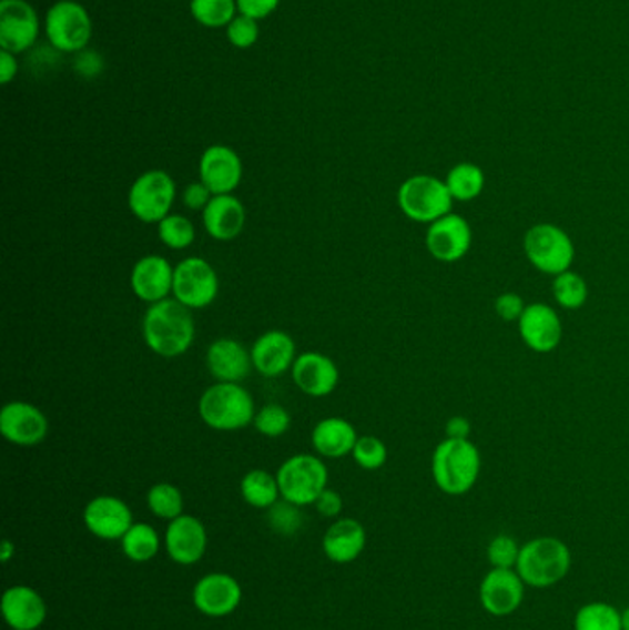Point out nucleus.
Wrapping results in <instances>:
<instances>
[{"instance_id": "obj_13", "label": "nucleus", "mask_w": 629, "mask_h": 630, "mask_svg": "<svg viewBox=\"0 0 629 630\" xmlns=\"http://www.w3.org/2000/svg\"><path fill=\"white\" fill-rule=\"evenodd\" d=\"M0 434L11 445L22 448L38 446L49 435V419L38 406L13 400L0 411Z\"/></svg>"}, {"instance_id": "obj_27", "label": "nucleus", "mask_w": 629, "mask_h": 630, "mask_svg": "<svg viewBox=\"0 0 629 630\" xmlns=\"http://www.w3.org/2000/svg\"><path fill=\"white\" fill-rule=\"evenodd\" d=\"M358 437L361 435L356 434L355 426L342 417L319 420L311 434L317 456L327 457V459H338V457L353 454Z\"/></svg>"}, {"instance_id": "obj_22", "label": "nucleus", "mask_w": 629, "mask_h": 630, "mask_svg": "<svg viewBox=\"0 0 629 630\" xmlns=\"http://www.w3.org/2000/svg\"><path fill=\"white\" fill-rule=\"evenodd\" d=\"M292 380L308 397H327L338 387V365L322 353H303L292 365Z\"/></svg>"}, {"instance_id": "obj_19", "label": "nucleus", "mask_w": 629, "mask_h": 630, "mask_svg": "<svg viewBox=\"0 0 629 630\" xmlns=\"http://www.w3.org/2000/svg\"><path fill=\"white\" fill-rule=\"evenodd\" d=\"M83 524L94 537L119 540L135 522L126 501L116 496H97L83 509Z\"/></svg>"}, {"instance_id": "obj_4", "label": "nucleus", "mask_w": 629, "mask_h": 630, "mask_svg": "<svg viewBox=\"0 0 629 630\" xmlns=\"http://www.w3.org/2000/svg\"><path fill=\"white\" fill-rule=\"evenodd\" d=\"M197 414L211 429L236 431L253 424L257 411L252 395L242 384L216 382L202 393Z\"/></svg>"}, {"instance_id": "obj_24", "label": "nucleus", "mask_w": 629, "mask_h": 630, "mask_svg": "<svg viewBox=\"0 0 629 630\" xmlns=\"http://www.w3.org/2000/svg\"><path fill=\"white\" fill-rule=\"evenodd\" d=\"M203 228L219 242H231L246 227V207L233 194L213 196L202 212Z\"/></svg>"}, {"instance_id": "obj_25", "label": "nucleus", "mask_w": 629, "mask_h": 630, "mask_svg": "<svg viewBox=\"0 0 629 630\" xmlns=\"http://www.w3.org/2000/svg\"><path fill=\"white\" fill-rule=\"evenodd\" d=\"M2 616L13 630H38L47 620V603L33 588L17 585L2 596Z\"/></svg>"}, {"instance_id": "obj_33", "label": "nucleus", "mask_w": 629, "mask_h": 630, "mask_svg": "<svg viewBox=\"0 0 629 630\" xmlns=\"http://www.w3.org/2000/svg\"><path fill=\"white\" fill-rule=\"evenodd\" d=\"M158 236L169 250L183 251L196 238V227L183 214H169L158 223Z\"/></svg>"}, {"instance_id": "obj_28", "label": "nucleus", "mask_w": 629, "mask_h": 630, "mask_svg": "<svg viewBox=\"0 0 629 630\" xmlns=\"http://www.w3.org/2000/svg\"><path fill=\"white\" fill-rule=\"evenodd\" d=\"M241 495L247 506L255 509H270L281 500L280 484L274 474L255 468L242 478Z\"/></svg>"}, {"instance_id": "obj_32", "label": "nucleus", "mask_w": 629, "mask_h": 630, "mask_svg": "<svg viewBox=\"0 0 629 630\" xmlns=\"http://www.w3.org/2000/svg\"><path fill=\"white\" fill-rule=\"evenodd\" d=\"M552 295L556 303L565 311H580L587 303L589 288L580 273L569 270L554 277Z\"/></svg>"}, {"instance_id": "obj_7", "label": "nucleus", "mask_w": 629, "mask_h": 630, "mask_svg": "<svg viewBox=\"0 0 629 630\" xmlns=\"http://www.w3.org/2000/svg\"><path fill=\"white\" fill-rule=\"evenodd\" d=\"M281 498L294 506H314L317 496L327 489L328 470L322 457L297 454L286 459L277 470Z\"/></svg>"}, {"instance_id": "obj_15", "label": "nucleus", "mask_w": 629, "mask_h": 630, "mask_svg": "<svg viewBox=\"0 0 629 630\" xmlns=\"http://www.w3.org/2000/svg\"><path fill=\"white\" fill-rule=\"evenodd\" d=\"M200 181L207 186L213 196L233 194L241 185L244 166L239 153L230 146L214 144L200 158Z\"/></svg>"}, {"instance_id": "obj_31", "label": "nucleus", "mask_w": 629, "mask_h": 630, "mask_svg": "<svg viewBox=\"0 0 629 630\" xmlns=\"http://www.w3.org/2000/svg\"><path fill=\"white\" fill-rule=\"evenodd\" d=\"M575 630H622V612L613 604L592 601L576 612Z\"/></svg>"}, {"instance_id": "obj_10", "label": "nucleus", "mask_w": 629, "mask_h": 630, "mask_svg": "<svg viewBox=\"0 0 629 630\" xmlns=\"http://www.w3.org/2000/svg\"><path fill=\"white\" fill-rule=\"evenodd\" d=\"M44 32L55 50L80 52L91 41L93 22L82 4L74 0H60L47 13Z\"/></svg>"}, {"instance_id": "obj_20", "label": "nucleus", "mask_w": 629, "mask_h": 630, "mask_svg": "<svg viewBox=\"0 0 629 630\" xmlns=\"http://www.w3.org/2000/svg\"><path fill=\"white\" fill-rule=\"evenodd\" d=\"M130 286L146 305L169 299L174 286V267L161 255L143 256L133 264Z\"/></svg>"}, {"instance_id": "obj_42", "label": "nucleus", "mask_w": 629, "mask_h": 630, "mask_svg": "<svg viewBox=\"0 0 629 630\" xmlns=\"http://www.w3.org/2000/svg\"><path fill=\"white\" fill-rule=\"evenodd\" d=\"M211 197L213 194L207 186L203 185L202 181H194L185 186V191L181 194V202L189 211L203 212V209L207 207L211 202Z\"/></svg>"}, {"instance_id": "obj_21", "label": "nucleus", "mask_w": 629, "mask_h": 630, "mask_svg": "<svg viewBox=\"0 0 629 630\" xmlns=\"http://www.w3.org/2000/svg\"><path fill=\"white\" fill-rule=\"evenodd\" d=\"M205 365L214 380L241 384L252 373V350L233 337H220L209 345Z\"/></svg>"}, {"instance_id": "obj_41", "label": "nucleus", "mask_w": 629, "mask_h": 630, "mask_svg": "<svg viewBox=\"0 0 629 630\" xmlns=\"http://www.w3.org/2000/svg\"><path fill=\"white\" fill-rule=\"evenodd\" d=\"M525 308V301L515 292H506L495 299V312L503 321H519Z\"/></svg>"}, {"instance_id": "obj_29", "label": "nucleus", "mask_w": 629, "mask_h": 630, "mask_svg": "<svg viewBox=\"0 0 629 630\" xmlns=\"http://www.w3.org/2000/svg\"><path fill=\"white\" fill-rule=\"evenodd\" d=\"M445 183L455 202H473L484 191L486 175L478 164L458 163L449 170Z\"/></svg>"}, {"instance_id": "obj_45", "label": "nucleus", "mask_w": 629, "mask_h": 630, "mask_svg": "<svg viewBox=\"0 0 629 630\" xmlns=\"http://www.w3.org/2000/svg\"><path fill=\"white\" fill-rule=\"evenodd\" d=\"M445 434L449 439H469L471 423L466 417H453L445 424Z\"/></svg>"}, {"instance_id": "obj_3", "label": "nucleus", "mask_w": 629, "mask_h": 630, "mask_svg": "<svg viewBox=\"0 0 629 630\" xmlns=\"http://www.w3.org/2000/svg\"><path fill=\"white\" fill-rule=\"evenodd\" d=\"M572 566V553L569 546L556 537L531 538L520 546L519 560L515 570L526 587H556L569 576Z\"/></svg>"}, {"instance_id": "obj_35", "label": "nucleus", "mask_w": 629, "mask_h": 630, "mask_svg": "<svg viewBox=\"0 0 629 630\" xmlns=\"http://www.w3.org/2000/svg\"><path fill=\"white\" fill-rule=\"evenodd\" d=\"M191 11L203 27H230L236 17V0H192Z\"/></svg>"}, {"instance_id": "obj_48", "label": "nucleus", "mask_w": 629, "mask_h": 630, "mask_svg": "<svg viewBox=\"0 0 629 630\" xmlns=\"http://www.w3.org/2000/svg\"><path fill=\"white\" fill-rule=\"evenodd\" d=\"M2 548H4V551H2V560H4V562H8V560H10L11 557L10 540H4V543H2Z\"/></svg>"}, {"instance_id": "obj_49", "label": "nucleus", "mask_w": 629, "mask_h": 630, "mask_svg": "<svg viewBox=\"0 0 629 630\" xmlns=\"http://www.w3.org/2000/svg\"><path fill=\"white\" fill-rule=\"evenodd\" d=\"M622 630H629V607L622 612Z\"/></svg>"}, {"instance_id": "obj_34", "label": "nucleus", "mask_w": 629, "mask_h": 630, "mask_svg": "<svg viewBox=\"0 0 629 630\" xmlns=\"http://www.w3.org/2000/svg\"><path fill=\"white\" fill-rule=\"evenodd\" d=\"M146 504L154 517L161 520H175L183 515V495L172 484H155L146 495Z\"/></svg>"}, {"instance_id": "obj_5", "label": "nucleus", "mask_w": 629, "mask_h": 630, "mask_svg": "<svg viewBox=\"0 0 629 630\" xmlns=\"http://www.w3.org/2000/svg\"><path fill=\"white\" fill-rule=\"evenodd\" d=\"M397 205L412 222L430 225L453 212L455 197L450 196L444 180L419 174L403 181L397 191Z\"/></svg>"}, {"instance_id": "obj_14", "label": "nucleus", "mask_w": 629, "mask_h": 630, "mask_svg": "<svg viewBox=\"0 0 629 630\" xmlns=\"http://www.w3.org/2000/svg\"><path fill=\"white\" fill-rule=\"evenodd\" d=\"M39 35L38 13L27 0L0 2V47L11 54L27 52Z\"/></svg>"}, {"instance_id": "obj_9", "label": "nucleus", "mask_w": 629, "mask_h": 630, "mask_svg": "<svg viewBox=\"0 0 629 630\" xmlns=\"http://www.w3.org/2000/svg\"><path fill=\"white\" fill-rule=\"evenodd\" d=\"M219 292V273L202 256H186L174 266L172 295L186 308H207L216 301Z\"/></svg>"}, {"instance_id": "obj_38", "label": "nucleus", "mask_w": 629, "mask_h": 630, "mask_svg": "<svg viewBox=\"0 0 629 630\" xmlns=\"http://www.w3.org/2000/svg\"><path fill=\"white\" fill-rule=\"evenodd\" d=\"M486 553L491 568L514 570L515 566H517V560H519L520 546L509 535H497L491 542L487 543Z\"/></svg>"}, {"instance_id": "obj_46", "label": "nucleus", "mask_w": 629, "mask_h": 630, "mask_svg": "<svg viewBox=\"0 0 629 630\" xmlns=\"http://www.w3.org/2000/svg\"><path fill=\"white\" fill-rule=\"evenodd\" d=\"M77 69L83 77H94L102 69V60L97 52H83L77 61Z\"/></svg>"}, {"instance_id": "obj_8", "label": "nucleus", "mask_w": 629, "mask_h": 630, "mask_svg": "<svg viewBox=\"0 0 629 630\" xmlns=\"http://www.w3.org/2000/svg\"><path fill=\"white\" fill-rule=\"evenodd\" d=\"M175 183L163 170H149L133 181L128 192V207L139 222L155 223L172 214L174 207Z\"/></svg>"}, {"instance_id": "obj_18", "label": "nucleus", "mask_w": 629, "mask_h": 630, "mask_svg": "<svg viewBox=\"0 0 629 630\" xmlns=\"http://www.w3.org/2000/svg\"><path fill=\"white\" fill-rule=\"evenodd\" d=\"M296 342L285 331H266L252 345L253 369L264 378H280L296 362Z\"/></svg>"}, {"instance_id": "obj_2", "label": "nucleus", "mask_w": 629, "mask_h": 630, "mask_svg": "<svg viewBox=\"0 0 629 630\" xmlns=\"http://www.w3.org/2000/svg\"><path fill=\"white\" fill-rule=\"evenodd\" d=\"M481 457L469 439L442 440L433 454L434 484L449 496H464L480 478Z\"/></svg>"}, {"instance_id": "obj_37", "label": "nucleus", "mask_w": 629, "mask_h": 630, "mask_svg": "<svg viewBox=\"0 0 629 630\" xmlns=\"http://www.w3.org/2000/svg\"><path fill=\"white\" fill-rule=\"evenodd\" d=\"M353 459L364 470H378L388 461V448L375 435H362L353 448Z\"/></svg>"}, {"instance_id": "obj_47", "label": "nucleus", "mask_w": 629, "mask_h": 630, "mask_svg": "<svg viewBox=\"0 0 629 630\" xmlns=\"http://www.w3.org/2000/svg\"><path fill=\"white\" fill-rule=\"evenodd\" d=\"M17 77L16 54L0 50V83H8Z\"/></svg>"}, {"instance_id": "obj_30", "label": "nucleus", "mask_w": 629, "mask_h": 630, "mask_svg": "<svg viewBox=\"0 0 629 630\" xmlns=\"http://www.w3.org/2000/svg\"><path fill=\"white\" fill-rule=\"evenodd\" d=\"M122 551L133 562H149L161 548L158 531L150 524L135 522L121 538Z\"/></svg>"}, {"instance_id": "obj_23", "label": "nucleus", "mask_w": 629, "mask_h": 630, "mask_svg": "<svg viewBox=\"0 0 629 630\" xmlns=\"http://www.w3.org/2000/svg\"><path fill=\"white\" fill-rule=\"evenodd\" d=\"M164 546L170 559L181 566L196 565L207 549V531L197 518L181 515L166 527Z\"/></svg>"}, {"instance_id": "obj_40", "label": "nucleus", "mask_w": 629, "mask_h": 630, "mask_svg": "<svg viewBox=\"0 0 629 630\" xmlns=\"http://www.w3.org/2000/svg\"><path fill=\"white\" fill-rule=\"evenodd\" d=\"M227 38L230 43L236 49H250L257 43L258 24L255 19L246 16H236L227 27Z\"/></svg>"}, {"instance_id": "obj_39", "label": "nucleus", "mask_w": 629, "mask_h": 630, "mask_svg": "<svg viewBox=\"0 0 629 630\" xmlns=\"http://www.w3.org/2000/svg\"><path fill=\"white\" fill-rule=\"evenodd\" d=\"M268 522L275 532L294 535L302 527L303 517L302 512H300V507L281 498L275 506L270 507Z\"/></svg>"}, {"instance_id": "obj_12", "label": "nucleus", "mask_w": 629, "mask_h": 630, "mask_svg": "<svg viewBox=\"0 0 629 630\" xmlns=\"http://www.w3.org/2000/svg\"><path fill=\"white\" fill-rule=\"evenodd\" d=\"M526 585L517 570L491 568L480 582L478 598L481 609L495 618H506L520 609L525 601Z\"/></svg>"}, {"instance_id": "obj_16", "label": "nucleus", "mask_w": 629, "mask_h": 630, "mask_svg": "<svg viewBox=\"0 0 629 630\" xmlns=\"http://www.w3.org/2000/svg\"><path fill=\"white\" fill-rule=\"evenodd\" d=\"M517 326L520 339L534 353H552L564 337V323L559 319L558 312L545 303L526 305Z\"/></svg>"}, {"instance_id": "obj_26", "label": "nucleus", "mask_w": 629, "mask_h": 630, "mask_svg": "<svg viewBox=\"0 0 629 630\" xmlns=\"http://www.w3.org/2000/svg\"><path fill=\"white\" fill-rule=\"evenodd\" d=\"M366 548V529L353 518H339L323 537V551L336 565H349Z\"/></svg>"}, {"instance_id": "obj_43", "label": "nucleus", "mask_w": 629, "mask_h": 630, "mask_svg": "<svg viewBox=\"0 0 629 630\" xmlns=\"http://www.w3.org/2000/svg\"><path fill=\"white\" fill-rule=\"evenodd\" d=\"M280 6V0H236V8L242 16L252 17L255 21L274 13Z\"/></svg>"}, {"instance_id": "obj_17", "label": "nucleus", "mask_w": 629, "mask_h": 630, "mask_svg": "<svg viewBox=\"0 0 629 630\" xmlns=\"http://www.w3.org/2000/svg\"><path fill=\"white\" fill-rule=\"evenodd\" d=\"M192 601L202 614L209 618H224L239 609L242 601V588L235 577L227 573H209L194 587Z\"/></svg>"}, {"instance_id": "obj_6", "label": "nucleus", "mask_w": 629, "mask_h": 630, "mask_svg": "<svg viewBox=\"0 0 629 630\" xmlns=\"http://www.w3.org/2000/svg\"><path fill=\"white\" fill-rule=\"evenodd\" d=\"M525 255L537 272L559 275L569 272L575 262L576 250L569 234L554 223H537L528 228L523 240Z\"/></svg>"}, {"instance_id": "obj_36", "label": "nucleus", "mask_w": 629, "mask_h": 630, "mask_svg": "<svg viewBox=\"0 0 629 630\" xmlns=\"http://www.w3.org/2000/svg\"><path fill=\"white\" fill-rule=\"evenodd\" d=\"M291 414L280 404H266L258 409L255 419H253V426L258 434L270 437V439L283 437L291 429Z\"/></svg>"}, {"instance_id": "obj_44", "label": "nucleus", "mask_w": 629, "mask_h": 630, "mask_svg": "<svg viewBox=\"0 0 629 630\" xmlns=\"http://www.w3.org/2000/svg\"><path fill=\"white\" fill-rule=\"evenodd\" d=\"M316 506V511L325 518L338 517L342 512V507H344V501H342V496L336 492V490L325 489L322 495L317 496V500L314 501Z\"/></svg>"}, {"instance_id": "obj_11", "label": "nucleus", "mask_w": 629, "mask_h": 630, "mask_svg": "<svg viewBox=\"0 0 629 630\" xmlns=\"http://www.w3.org/2000/svg\"><path fill=\"white\" fill-rule=\"evenodd\" d=\"M425 244L433 258L444 264L460 262L473 245V228L466 217L455 212L430 223Z\"/></svg>"}, {"instance_id": "obj_1", "label": "nucleus", "mask_w": 629, "mask_h": 630, "mask_svg": "<svg viewBox=\"0 0 629 630\" xmlns=\"http://www.w3.org/2000/svg\"><path fill=\"white\" fill-rule=\"evenodd\" d=\"M196 323L191 308L174 297L149 305L143 317V339L146 347L161 358H180L192 347Z\"/></svg>"}]
</instances>
